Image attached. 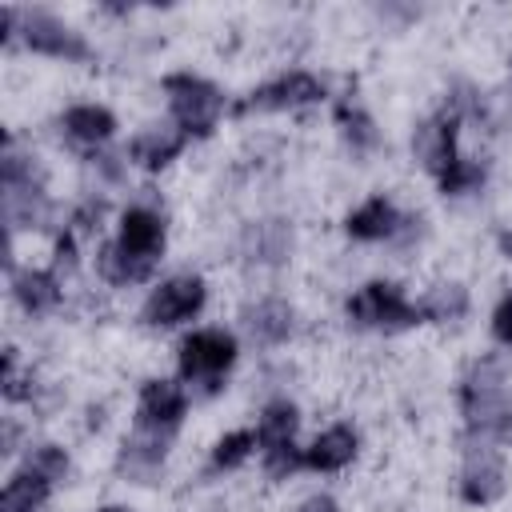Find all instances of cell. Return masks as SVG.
I'll use <instances>...</instances> for the list:
<instances>
[{
	"label": "cell",
	"mask_w": 512,
	"mask_h": 512,
	"mask_svg": "<svg viewBox=\"0 0 512 512\" xmlns=\"http://www.w3.org/2000/svg\"><path fill=\"white\" fill-rule=\"evenodd\" d=\"M456 128H460V116L448 112V108L416 128V136H412V152L420 156V164H424L432 176L448 172V168L460 160V152H456Z\"/></svg>",
	"instance_id": "11"
},
{
	"label": "cell",
	"mask_w": 512,
	"mask_h": 512,
	"mask_svg": "<svg viewBox=\"0 0 512 512\" xmlns=\"http://www.w3.org/2000/svg\"><path fill=\"white\" fill-rule=\"evenodd\" d=\"M356 448H360L356 428L332 424V428H324V432L304 448V468H312V472H340V468L352 464Z\"/></svg>",
	"instance_id": "14"
},
{
	"label": "cell",
	"mask_w": 512,
	"mask_h": 512,
	"mask_svg": "<svg viewBox=\"0 0 512 512\" xmlns=\"http://www.w3.org/2000/svg\"><path fill=\"white\" fill-rule=\"evenodd\" d=\"M508 488V472H504V460L496 448H480V452H468V464L460 472V496L468 504H496Z\"/></svg>",
	"instance_id": "12"
},
{
	"label": "cell",
	"mask_w": 512,
	"mask_h": 512,
	"mask_svg": "<svg viewBox=\"0 0 512 512\" xmlns=\"http://www.w3.org/2000/svg\"><path fill=\"white\" fill-rule=\"evenodd\" d=\"M292 324H296V312L292 304L276 300V296H264L256 300L248 312H244V328L252 332V340L260 344H284L292 336Z\"/></svg>",
	"instance_id": "15"
},
{
	"label": "cell",
	"mask_w": 512,
	"mask_h": 512,
	"mask_svg": "<svg viewBox=\"0 0 512 512\" xmlns=\"http://www.w3.org/2000/svg\"><path fill=\"white\" fill-rule=\"evenodd\" d=\"M320 96H324V84H320L312 72L292 68V72H284V76H276V80L252 88L248 100H244L236 112H288V108L312 104V100H320Z\"/></svg>",
	"instance_id": "6"
},
{
	"label": "cell",
	"mask_w": 512,
	"mask_h": 512,
	"mask_svg": "<svg viewBox=\"0 0 512 512\" xmlns=\"http://www.w3.org/2000/svg\"><path fill=\"white\" fill-rule=\"evenodd\" d=\"M12 296H16V304L24 312L40 316V312L56 308V300H60V276L52 268H20V272H12Z\"/></svg>",
	"instance_id": "16"
},
{
	"label": "cell",
	"mask_w": 512,
	"mask_h": 512,
	"mask_svg": "<svg viewBox=\"0 0 512 512\" xmlns=\"http://www.w3.org/2000/svg\"><path fill=\"white\" fill-rule=\"evenodd\" d=\"M48 492H52V484L44 476L20 468V472L8 476V484L0 492V512H40L44 500H48Z\"/></svg>",
	"instance_id": "18"
},
{
	"label": "cell",
	"mask_w": 512,
	"mask_h": 512,
	"mask_svg": "<svg viewBox=\"0 0 512 512\" xmlns=\"http://www.w3.org/2000/svg\"><path fill=\"white\" fill-rule=\"evenodd\" d=\"M408 220L396 212V204L388 196H368L364 204H356L348 216H344V232L352 240H364V244H376V240H392Z\"/></svg>",
	"instance_id": "13"
},
{
	"label": "cell",
	"mask_w": 512,
	"mask_h": 512,
	"mask_svg": "<svg viewBox=\"0 0 512 512\" xmlns=\"http://www.w3.org/2000/svg\"><path fill=\"white\" fill-rule=\"evenodd\" d=\"M164 92H168V112L172 120L188 132V136H208L224 112V96L212 80L196 76V72H172L164 76Z\"/></svg>",
	"instance_id": "3"
},
{
	"label": "cell",
	"mask_w": 512,
	"mask_h": 512,
	"mask_svg": "<svg viewBox=\"0 0 512 512\" xmlns=\"http://www.w3.org/2000/svg\"><path fill=\"white\" fill-rule=\"evenodd\" d=\"M296 428H300V408L292 400H268L256 416V444L260 448L284 444L296 436Z\"/></svg>",
	"instance_id": "19"
},
{
	"label": "cell",
	"mask_w": 512,
	"mask_h": 512,
	"mask_svg": "<svg viewBox=\"0 0 512 512\" xmlns=\"http://www.w3.org/2000/svg\"><path fill=\"white\" fill-rule=\"evenodd\" d=\"M24 468L36 472V476H44L48 484H56V480L68 476V452H64L60 444H36V448L24 456Z\"/></svg>",
	"instance_id": "24"
},
{
	"label": "cell",
	"mask_w": 512,
	"mask_h": 512,
	"mask_svg": "<svg viewBox=\"0 0 512 512\" xmlns=\"http://www.w3.org/2000/svg\"><path fill=\"white\" fill-rule=\"evenodd\" d=\"M488 436H492L496 444H504V448H512V408H508V412H504V416H500V420H496V424L488 428Z\"/></svg>",
	"instance_id": "29"
},
{
	"label": "cell",
	"mask_w": 512,
	"mask_h": 512,
	"mask_svg": "<svg viewBox=\"0 0 512 512\" xmlns=\"http://www.w3.org/2000/svg\"><path fill=\"white\" fill-rule=\"evenodd\" d=\"M96 268H100V276H104L108 284H140V280L152 276L156 264H152V260H136V256L120 252L116 240H108V244H100V252H96Z\"/></svg>",
	"instance_id": "20"
},
{
	"label": "cell",
	"mask_w": 512,
	"mask_h": 512,
	"mask_svg": "<svg viewBox=\"0 0 512 512\" xmlns=\"http://www.w3.org/2000/svg\"><path fill=\"white\" fill-rule=\"evenodd\" d=\"M436 180H440V192H444V196H464V192H476V188L484 184V168H480L476 160H464V156H460V160H456L448 172H440Z\"/></svg>",
	"instance_id": "25"
},
{
	"label": "cell",
	"mask_w": 512,
	"mask_h": 512,
	"mask_svg": "<svg viewBox=\"0 0 512 512\" xmlns=\"http://www.w3.org/2000/svg\"><path fill=\"white\" fill-rule=\"evenodd\" d=\"M60 124H64V132L76 140V144H108L112 136H116V116H112V108H104V104H72L64 116H60Z\"/></svg>",
	"instance_id": "17"
},
{
	"label": "cell",
	"mask_w": 512,
	"mask_h": 512,
	"mask_svg": "<svg viewBox=\"0 0 512 512\" xmlns=\"http://www.w3.org/2000/svg\"><path fill=\"white\" fill-rule=\"evenodd\" d=\"M416 308H420V320H432V324L460 320L468 312V292H464V284H436L432 292H424L416 300Z\"/></svg>",
	"instance_id": "21"
},
{
	"label": "cell",
	"mask_w": 512,
	"mask_h": 512,
	"mask_svg": "<svg viewBox=\"0 0 512 512\" xmlns=\"http://www.w3.org/2000/svg\"><path fill=\"white\" fill-rule=\"evenodd\" d=\"M204 300H208V288H204L200 276H188V272L184 276H168V280H160L144 296L140 324H148V328H176V324L200 316Z\"/></svg>",
	"instance_id": "5"
},
{
	"label": "cell",
	"mask_w": 512,
	"mask_h": 512,
	"mask_svg": "<svg viewBox=\"0 0 512 512\" xmlns=\"http://www.w3.org/2000/svg\"><path fill=\"white\" fill-rule=\"evenodd\" d=\"M188 412V388L180 380L168 376H152L140 384V400H136V424H152V428H168L176 432L180 420Z\"/></svg>",
	"instance_id": "8"
},
{
	"label": "cell",
	"mask_w": 512,
	"mask_h": 512,
	"mask_svg": "<svg viewBox=\"0 0 512 512\" xmlns=\"http://www.w3.org/2000/svg\"><path fill=\"white\" fill-rule=\"evenodd\" d=\"M240 356V344L228 328H196L180 340V352H176V364H180V380L184 384H204V392H216L224 372L236 364Z\"/></svg>",
	"instance_id": "1"
},
{
	"label": "cell",
	"mask_w": 512,
	"mask_h": 512,
	"mask_svg": "<svg viewBox=\"0 0 512 512\" xmlns=\"http://www.w3.org/2000/svg\"><path fill=\"white\" fill-rule=\"evenodd\" d=\"M340 124H344V136H348L352 144H360V148H368V144L376 140L372 120H368L360 108H352V104H344V108H340Z\"/></svg>",
	"instance_id": "26"
},
{
	"label": "cell",
	"mask_w": 512,
	"mask_h": 512,
	"mask_svg": "<svg viewBox=\"0 0 512 512\" xmlns=\"http://www.w3.org/2000/svg\"><path fill=\"white\" fill-rule=\"evenodd\" d=\"M116 244H120V252L156 264L164 252V216L156 208H144V204L124 208L120 224H116Z\"/></svg>",
	"instance_id": "10"
},
{
	"label": "cell",
	"mask_w": 512,
	"mask_h": 512,
	"mask_svg": "<svg viewBox=\"0 0 512 512\" xmlns=\"http://www.w3.org/2000/svg\"><path fill=\"white\" fill-rule=\"evenodd\" d=\"M96 512H136V508H128V504H104V508H96Z\"/></svg>",
	"instance_id": "30"
},
{
	"label": "cell",
	"mask_w": 512,
	"mask_h": 512,
	"mask_svg": "<svg viewBox=\"0 0 512 512\" xmlns=\"http://www.w3.org/2000/svg\"><path fill=\"white\" fill-rule=\"evenodd\" d=\"M344 312H348V320H352L356 328H384V332H396V328L424 324L416 300H408L404 288L392 284V280H368V284H360V288L348 296Z\"/></svg>",
	"instance_id": "2"
},
{
	"label": "cell",
	"mask_w": 512,
	"mask_h": 512,
	"mask_svg": "<svg viewBox=\"0 0 512 512\" xmlns=\"http://www.w3.org/2000/svg\"><path fill=\"white\" fill-rule=\"evenodd\" d=\"M492 336H496V344H504V348H512V292L508 296H500V304L492 308Z\"/></svg>",
	"instance_id": "27"
},
{
	"label": "cell",
	"mask_w": 512,
	"mask_h": 512,
	"mask_svg": "<svg viewBox=\"0 0 512 512\" xmlns=\"http://www.w3.org/2000/svg\"><path fill=\"white\" fill-rule=\"evenodd\" d=\"M508 368L496 360V356H484L468 368V376L460 380V408L468 416L472 428L488 432L508 408H512V396H508Z\"/></svg>",
	"instance_id": "4"
},
{
	"label": "cell",
	"mask_w": 512,
	"mask_h": 512,
	"mask_svg": "<svg viewBox=\"0 0 512 512\" xmlns=\"http://www.w3.org/2000/svg\"><path fill=\"white\" fill-rule=\"evenodd\" d=\"M188 140H192V136H188L176 120H168V124H148V128H140V132L128 140L124 156H128V164H136V168L160 172V168H168V164L184 152Z\"/></svg>",
	"instance_id": "9"
},
{
	"label": "cell",
	"mask_w": 512,
	"mask_h": 512,
	"mask_svg": "<svg viewBox=\"0 0 512 512\" xmlns=\"http://www.w3.org/2000/svg\"><path fill=\"white\" fill-rule=\"evenodd\" d=\"M296 512H340V504H336L328 492H316V496L300 500V504H296Z\"/></svg>",
	"instance_id": "28"
},
{
	"label": "cell",
	"mask_w": 512,
	"mask_h": 512,
	"mask_svg": "<svg viewBox=\"0 0 512 512\" xmlns=\"http://www.w3.org/2000/svg\"><path fill=\"white\" fill-rule=\"evenodd\" d=\"M24 44L40 56H52V60H88V40L52 12H28L24 16Z\"/></svg>",
	"instance_id": "7"
},
{
	"label": "cell",
	"mask_w": 512,
	"mask_h": 512,
	"mask_svg": "<svg viewBox=\"0 0 512 512\" xmlns=\"http://www.w3.org/2000/svg\"><path fill=\"white\" fill-rule=\"evenodd\" d=\"M260 444H256V432L252 428H236V432H224L216 444H212V468H220V472H232V468H240L252 452H256Z\"/></svg>",
	"instance_id": "22"
},
{
	"label": "cell",
	"mask_w": 512,
	"mask_h": 512,
	"mask_svg": "<svg viewBox=\"0 0 512 512\" xmlns=\"http://www.w3.org/2000/svg\"><path fill=\"white\" fill-rule=\"evenodd\" d=\"M260 460H264V476L268 480H288L292 472L304 468V448H296V440H284V444L260 448Z\"/></svg>",
	"instance_id": "23"
}]
</instances>
